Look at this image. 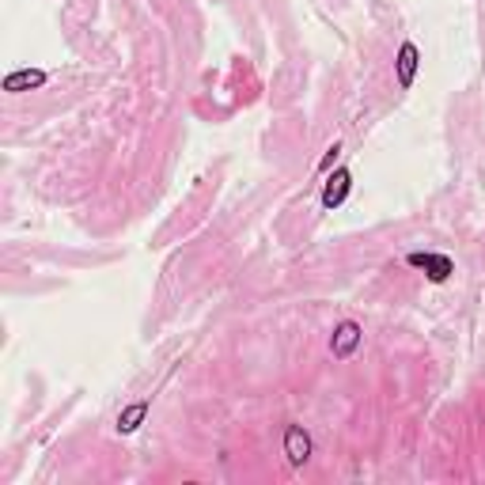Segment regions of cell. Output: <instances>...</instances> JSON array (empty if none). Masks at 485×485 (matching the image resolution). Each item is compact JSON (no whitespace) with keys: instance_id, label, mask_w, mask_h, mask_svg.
Returning a JSON list of instances; mask_svg holds the SVG:
<instances>
[{"instance_id":"2","label":"cell","mask_w":485,"mask_h":485,"mask_svg":"<svg viewBox=\"0 0 485 485\" xmlns=\"http://www.w3.org/2000/svg\"><path fill=\"white\" fill-rule=\"evenodd\" d=\"M361 342H364L361 322L342 319V322H337V327H334V334H330V353H334V361H349L353 353L361 349Z\"/></svg>"},{"instance_id":"1","label":"cell","mask_w":485,"mask_h":485,"mask_svg":"<svg viewBox=\"0 0 485 485\" xmlns=\"http://www.w3.org/2000/svg\"><path fill=\"white\" fill-rule=\"evenodd\" d=\"M406 266L421 269L432 285H444L451 273H455V262H451L447 254H436V251H410V254H406Z\"/></svg>"},{"instance_id":"4","label":"cell","mask_w":485,"mask_h":485,"mask_svg":"<svg viewBox=\"0 0 485 485\" xmlns=\"http://www.w3.org/2000/svg\"><path fill=\"white\" fill-rule=\"evenodd\" d=\"M281 447H285V459L293 466H303L307 459L315 455V444H311V432L303 425H285V436H281Z\"/></svg>"},{"instance_id":"3","label":"cell","mask_w":485,"mask_h":485,"mask_svg":"<svg viewBox=\"0 0 485 485\" xmlns=\"http://www.w3.org/2000/svg\"><path fill=\"white\" fill-rule=\"evenodd\" d=\"M349 193H353V171L349 167H334L327 174V183H322V208H327V213L342 208Z\"/></svg>"},{"instance_id":"6","label":"cell","mask_w":485,"mask_h":485,"mask_svg":"<svg viewBox=\"0 0 485 485\" xmlns=\"http://www.w3.org/2000/svg\"><path fill=\"white\" fill-rule=\"evenodd\" d=\"M46 80H50V76L38 72V69H35V72H30V69H20V72L4 76V91H8V95H20V91H30V88H42Z\"/></svg>"},{"instance_id":"7","label":"cell","mask_w":485,"mask_h":485,"mask_svg":"<svg viewBox=\"0 0 485 485\" xmlns=\"http://www.w3.org/2000/svg\"><path fill=\"white\" fill-rule=\"evenodd\" d=\"M149 410H152V402H149V398H140V402H133V406H125V410L118 413V432H122V436L137 432L140 421L149 417Z\"/></svg>"},{"instance_id":"8","label":"cell","mask_w":485,"mask_h":485,"mask_svg":"<svg viewBox=\"0 0 485 485\" xmlns=\"http://www.w3.org/2000/svg\"><path fill=\"white\" fill-rule=\"evenodd\" d=\"M337 156H342V140H334L330 149H327V156H322V164H319V174H327L337 164Z\"/></svg>"},{"instance_id":"5","label":"cell","mask_w":485,"mask_h":485,"mask_svg":"<svg viewBox=\"0 0 485 485\" xmlns=\"http://www.w3.org/2000/svg\"><path fill=\"white\" fill-rule=\"evenodd\" d=\"M417 69H421V50H417L413 42H402V46H398V54H395V80H398V88H402V91H410V88H413Z\"/></svg>"}]
</instances>
